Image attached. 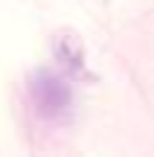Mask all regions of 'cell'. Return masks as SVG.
Here are the masks:
<instances>
[{"label":"cell","instance_id":"6da1fadb","mask_svg":"<svg viewBox=\"0 0 154 157\" xmlns=\"http://www.w3.org/2000/svg\"><path fill=\"white\" fill-rule=\"evenodd\" d=\"M29 99H32V108L38 111V117L58 119L73 105V90L55 73H35L29 78Z\"/></svg>","mask_w":154,"mask_h":157},{"label":"cell","instance_id":"7a4b0ae2","mask_svg":"<svg viewBox=\"0 0 154 157\" xmlns=\"http://www.w3.org/2000/svg\"><path fill=\"white\" fill-rule=\"evenodd\" d=\"M52 50H55V58L67 73L81 76L85 73V47H81L79 35L73 32H58L55 41H52Z\"/></svg>","mask_w":154,"mask_h":157}]
</instances>
